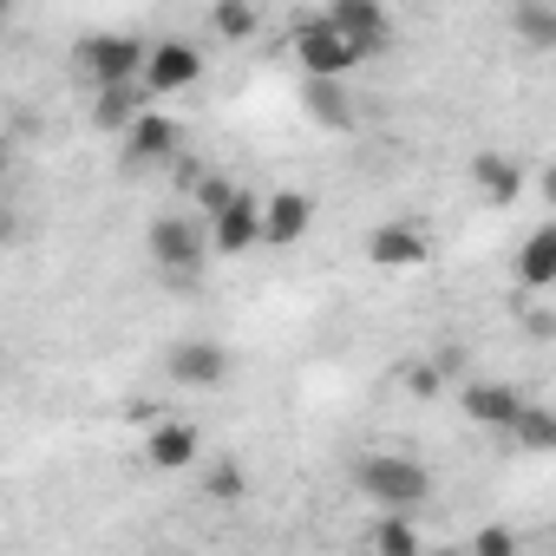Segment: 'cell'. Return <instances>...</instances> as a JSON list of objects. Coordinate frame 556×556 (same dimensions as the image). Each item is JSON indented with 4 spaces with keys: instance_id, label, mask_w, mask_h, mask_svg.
Wrapping results in <instances>:
<instances>
[{
    "instance_id": "cell-1",
    "label": "cell",
    "mask_w": 556,
    "mask_h": 556,
    "mask_svg": "<svg viewBox=\"0 0 556 556\" xmlns=\"http://www.w3.org/2000/svg\"><path fill=\"white\" fill-rule=\"evenodd\" d=\"M361 491H367L387 517H406V510H419V504L432 497V478H426V465H413V458H367V465H361Z\"/></svg>"
},
{
    "instance_id": "cell-2",
    "label": "cell",
    "mask_w": 556,
    "mask_h": 556,
    "mask_svg": "<svg viewBox=\"0 0 556 556\" xmlns=\"http://www.w3.org/2000/svg\"><path fill=\"white\" fill-rule=\"evenodd\" d=\"M197 79H203V53H197L190 40H157V47H144V73H138L144 99H170V92H184V86H197Z\"/></svg>"
},
{
    "instance_id": "cell-3",
    "label": "cell",
    "mask_w": 556,
    "mask_h": 556,
    "mask_svg": "<svg viewBox=\"0 0 556 556\" xmlns=\"http://www.w3.org/2000/svg\"><path fill=\"white\" fill-rule=\"evenodd\" d=\"M295 60H302L308 79H341V86H348V73L361 66V53H354L328 21H302V27H295Z\"/></svg>"
},
{
    "instance_id": "cell-4",
    "label": "cell",
    "mask_w": 556,
    "mask_h": 556,
    "mask_svg": "<svg viewBox=\"0 0 556 556\" xmlns=\"http://www.w3.org/2000/svg\"><path fill=\"white\" fill-rule=\"evenodd\" d=\"M79 66L99 79V92H105V86H138V73H144V47H138L131 34H92V40L79 47Z\"/></svg>"
},
{
    "instance_id": "cell-5",
    "label": "cell",
    "mask_w": 556,
    "mask_h": 556,
    "mask_svg": "<svg viewBox=\"0 0 556 556\" xmlns=\"http://www.w3.org/2000/svg\"><path fill=\"white\" fill-rule=\"evenodd\" d=\"M203 255H210V242H203V229H197L190 216H164V223H151V262H157L164 275H197Z\"/></svg>"
},
{
    "instance_id": "cell-6",
    "label": "cell",
    "mask_w": 556,
    "mask_h": 556,
    "mask_svg": "<svg viewBox=\"0 0 556 556\" xmlns=\"http://www.w3.org/2000/svg\"><path fill=\"white\" fill-rule=\"evenodd\" d=\"M321 21H328V27H334L361 60H367V53H380V47L393 40V21H387V8H374V0H334Z\"/></svg>"
},
{
    "instance_id": "cell-7",
    "label": "cell",
    "mask_w": 556,
    "mask_h": 556,
    "mask_svg": "<svg viewBox=\"0 0 556 556\" xmlns=\"http://www.w3.org/2000/svg\"><path fill=\"white\" fill-rule=\"evenodd\" d=\"M216 255H242V249H255L262 242V203L249 197V190H236V203L223 210V216H210V236H203Z\"/></svg>"
},
{
    "instance_id": "cell-8",
    "label": "cell",
    "mask_w": 556,
    "mask_h": 556,
    "mask_svg": "<svg viewBox=\"0 0 556 556\" xmlns=\"http://www.w3.org/2000/svg\"><path fill=\"white\" fill-rule=\"evenodd\" d=\"M164 374H170L177 387H223L229 348H223V341H177L170 361H164Z\"/></svg>"
},
{
    "instance_id": "cell-9",
    "label": "cell",
    "mask_w": 556,
    "mask_h": 556,
    "mask_svg": "<svg viewBox=\"0 0 556 556\" xmlns=\"http://www.w3.org/2000/svg\"><path fill=\"white\" fill-rule=\"evenodd\" d=\"M465 419L471 426H484V432H510L517 426V413H523V393L517 387H504V380H478V387H465Z\"/></svg>"
},
{
    "instance_id": "cell-10",
    "label": "cell",
    "mask_w": 556,
    "mask_h": 556,
    "mask_svg": "<svg viewBox=\"0 0 556 556\" xmlns=\"http://www.w3.org/2000/svg\"><path fill=\"white\" fill-rule=\"evenodd\" d=\"M177 144H184V131H177V118H164V112H138L131 125H125V157L131 164H157V157H177Z\"/></svg>"
},
{
    "instance_id": "cell-11",
    "label": "cell",
    "mask_w": 556,
    "mask_h": 556,
    "mask_svg": "<svg viewBox=\"0 0 556 556\" xmlns=\"http://www.w3.org/2000/svg\"><path fill=\"white\" fill-rule=\"evenodd\" d=\"M308 223H315V203H308L302 190H275V197L262 203V242H275V249L302 242V236H308Z\"/></svg>"
},
{
    "instance_id": "cell-12",
    "label": "cell",
    "mask_w": 556,
    "mask_h": 556,
    "mask_svg": "<svg viewBox=\"0 0 556 556\" xmlns=\"http://www.w3.org/2000/svg\"><path fill=\"white\" fill-rule=\"evenodd\" d=\"M367 262H374V268H387V275L419 268V262H426V236H419L413 223H380V229L367 236Z\"/></svg>"
},
{
    "instance_id": "cell-13",
    "label": "cell",
    "mask_w": 556,
    "mask_h": 556,
    "mask_svg": "<svg viewBox=\"0 0 556 556\" xmlns=\"http://www.w3.org/2000/svg\"><path fill=\"white\" fill-rule=\"evenodd\" d=\"M197 452H203V439H197V426H190V419H164V426H151V439H144L151 471H190V465H197Z\"/></svg>"
},
{
    "instance_id": "cell-14",
    "label": "cell",
    "mask_w": 556,
    "mask_h": 556,
    "mask_svg": "<svg viewBox=\"0 0 556 556\" xmlns=\"http://www.w3.org/2000/svg\"><path fill=\"white\" fill-rule=\"evenodd\" d=\"M471 177H478V190H484L497 210H510L517 190H523V170H517V157H504V151H478V157H471Z\"/></svg>"
},
{
    "instance_id": "cell-15",
    "label": "cell",
    "mask_w": 556,
    "mask_h": 556,
    "mask_svg": "<svg viewBox=\"0 0 556 556\" xmlns=\"http://www.w3.org/2000/svg\"><path fill=\"white\" fill-rule=\"evenodd\" d=\"M308 118L328 125V131H348L354 125V99L341 79H308Z\"/></svg>"
},
{
    "instance_id": "cell-16",
    "label": "cell",
    "mask_w": 556,
    "mask_h": 556,
    "mask_svg": "<svg viewBox=\"0 0 556 556\" xmlns=\"http://www.w3.org/2000/svg\"><path fill=\"white\" fill-rule=\"evenodd\" d=\"M517 275L530 289H549L556 282V229L543 223V229H530V242H523V255H517Z\"/></svg>"
},
{
    "instance_id": "cell-17",
    "label": "cell",
    "mask_w": 556,
    "mask_h": 556,
    "mask_svg": "<svg viewBox=\"0 0 556 556\" xmlns=\"http://www.w3.org/2000/svg\"><path fill=\"white\" fill-rule=\"evenodd\" d=\"M138 112H144V86H105V92H99V112H92V118H99L105 131H125V125H131Z\"/></svg>"
},
{
    "instance_id": "cell-18",
    "label": "cell",
    "mask_w": 556,
    "mask_h": 556,
    "mask_svg": "<svg viewBox=\"0 0 556 556\" xmlns=\"http://www.w3.org/2000/svg\"><path fill=\"white\" fill-rule=\"evenodd\" d=\"M510 432H517V445H530V452H556V419H549L543 406H523Z\"/></svg>"
},
{
    "instance_id": "cell-19",
    "label": "cell",
    "mask_w": 556,
    "mask_h": 556,
    "mask_svg": "<svg viewBox=\"0 0 556 556\" xmlns=\"http://www.w3.org/2000/svg\"><path fill=\"white\" fill-rule=\"evenodd\" d=\"M190 203H197L203 216H223V210L236 203V184H229V177H203V170H197V177H190Z\"/></svg>"
},
{
    "instance_id": "cell-20",
    "label": "cell",
    "mask_w": 556,
    "mask_h": 556,
    "mask_svg": "<svg viewBox=\"0 0 556 556\" xmlns=\"http://www.w3.org/2000/svg\"><path fill=\"white\" fill-rule=\"evenodd\" d=\"M374 556H419L413 523H406V517H380V530H374Z\"/></svg>"
},
{
    "instance_id": "cell-21",
    "label": "cell",
    "mask_w": 556,
    "mask_h": 556,
    "mask_svg": "<svg viewBox=\"0 0 556 556\" xmlns=\"http://www.w3.org/2000/svg\"><path fill=\"white\" fill-rule=\"evenodd\" d=\"M517 34L530 47H556V8H536V0H523L517 8Z\"/></svg>"
},
{
    "instance_id": "cell-22",
    "label": "cell",
    "mask_w": 556,
    "mask_h": 556,
    "mask_svg": "<svg viewBox=\"0 0 556 556\" xmlns=\"http://www.w3.org/2000/svg\"><path fill=\"white\" fill-rule=\"evenodd\" d=\"M210 21H216L223 40H249V34H255V8H216Z\"/></svg>"
},
{
    "instance_id": "cell-23",
    "label": "cell",
    "mask_w": 556,
    "mask_h": 556,
    "mask_svg": "<svg viewBox=\"0 0 556 556\" xmlns=\"http://www.w3.org/2000/svg\"><path fill=\"white\" fill-rule=\"evenodd\" d=\"M471 556H517V536H510L504 523H491V530H478V543H471Z\"/></svg>"
},
{
    "instance_id": "cell-24",
    "label": "cell",
    "mask_w": 556,
    "mask_h": 556,
    "mask_svg": "<svg viewBox=\"0 0 556 556\" xmlns=\"http://www.w3.org/2000/svg\"><path fill=\"white\" fill-rule=\"evenodd\" d=\"M242 491H249L242 465H216V471H210V497H242Z\"/></svg>"
},
{
    "instance_id": "cell-25",
    "label": "cell",
    "mask_w": 556,
    "mask_h": 556,
    "mask_svg": "<svg viewBox=\"0 0 556 556\" xmlns=\"http://www.w3.org/2000/svg\"><path fill=\"white\" fill-rule=\"evenodd\" d=\"M8 236H14V216H8V210H0V242H8Z\"/></svg>"
},
{
    "instance_id": "cell-26",
    "label": "cell",
    "mask_w": 556,
    "mask_h": 556,
    "mask_svg": "<svg viewBox=\"0 0 556 556\" xmlns=\"http://www.w3.org/2000/svg\"><path fill=\"white\" fill-rule=\"evenodd\" d=\"M0 177H8V138H0Z\"/></svg>"
},
{
    "instance_id": "cell-27",
    "label": "cell",
    "mask_w": 556,
    "mask_h": 556,
    "mask_svg": "<svg viewBox=\"0 0 556 556\" xmlns=\"http://www.w3.org/2000/svg\"><path fill=\"white\" fill-rule=\"evenodd\" d=\"M439 556H452V549H439Z\"/></svg>"
},
{
    "instance_id": "cell-28",
    "label": "cell",
    "mask_w": 556,
    "mask_h": 556,
    "mask_svg": "<svg viewBox=\"0 0 556 556\" xmlns=\"http://www.w3.org/2000/svg\"><path fill=\"white\" fill-rule=\"evenodd\" d=\"M0 21H8V14H0Z\"/></svg>"
}]
</instances>
